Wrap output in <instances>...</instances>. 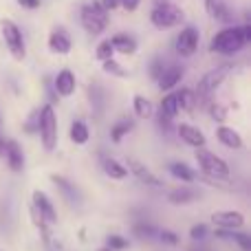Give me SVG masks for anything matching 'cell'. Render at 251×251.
<instances>
[{"instance_id": "obj_1", "label": "cell", "mask_w": 251, "mask_h": 251, "mask_svg": "<svg viewBox=\"0 0 251 251\" xmlns=\"http://www.w3.org/2000/svg\"><path fill=\"white\" fill-rule=\"evenodd\" d=\"M245 44H247V40H245L243 26H225L212 38L209 51L218 53V55H236L238 51H243Z\"/></svg>"}, {"instance_id": "obj_2", "label": "cell", "mask_w": 251, "mask_h": 251, "mask_svg": "<svg viewBox=\"0 0 251 251\" xmlns=\"http://www.w3.org/2000/svg\"><path fill=\"white\" fill-rule=\"evenodd\" d=\"M79 22H82V29L91 35H100L106 31L108 26V11L100 4V0L95 2H88L82 7V13H79Z\"/></svg>"}, {"instance_id": "obj_3", "label": "cell", "mask_w": 251, "mask_h": 251, "mask_svg": "<svg viewBox=\"0 0 251 251\" xmlns=\"http://www.w3.org/2000/svg\"><path fill=\"white\" fill-rule=\"evenodd\" d=\"M38 132L47 152H53L57 146V117L51 104H44L38 113Z\"/></svg>"}, {"instance_id": "obj_4", "label": "cell", "mask_w": 251, "mask_h": 251, "mask_svg": "<svg viewBox=\"0 0 251 251\" xmlns=\"http://www.w3.org/2000/svg\"><path fill=\"white\" fill-rule=\"evenodd\" d=\"M194 159H196V163H199V168L212 178H227L231 174L227 161L221 159V156H216L214 152L205 150V148H196Z\"/></svg>"}, {"instance_id": "obj_5", "label": "cell", "mask_w": 251, "mask_h": 251, "mask_svg": "<svg viewBox=\"0 0 251 251\" xmlns=\"http://www.w3.org/2000/svg\"><path fill=\"white\" fill-rule=\"evenodd\" d=\"M0 31H2V40H4V44H7L11 57L22 62L26 57V47H25V38H22L20 26L13 20H9V18H2V20H0Z\"/></svg>"}, {"instance_id": "obj_6", "label": "cell", "mask_w": 251, "mask_h": 251, "mask_svg": "<svg viewBox=\"0 0 251 251\" xmlns=\"http://www.w3.org/2000/svg\"><path fill=\"white\" fill-rule=\"evenodd\" d=\"M183 9H178L176 4H170V2H163V4H154V9L150 11V22L156 26V29H172V26L181 25L183 20Z\"/></svg>"}, {"instance_id": "obj_7", "label": "cell", "mask_w": 251, "mask_h": 251, "mask_svg": "<svg viewBox=\"0 0 251 251\" xmlns=\"http://www.w3.org/2000/svg\"><path fill=\"white\" fill-rule=\"evenodd\" d=\"M229 69H231V66L223 64V66H218V69L209 71V73H205L203 77H201V82L196 84V91H194L196 104H199V101H203V100H207V97L212 95V93L216 91V88L221 86L223 82H225V77L229 75Z\"/></svg>"}, {"instance_id": "obj_8", "label": "cell", "mask_w": 251, "mask_h": 251, "mask_svg": "<svg viewBox=\"0 0 251 251\" xmlns=\"http://www.w3.org/2000/svg\"><path fill=\"white\" fill-rule=\"evenodd\" d=\"M199 40H201V33L196 26H185L181 29V33L176 35V42H174V49L181 57H192L199 49Z\"/></svg>"}, {"instance_id": "obj_9", "label": "cell", "mask_w": 251, "mask_h": 251, "mask_svg": "<svg viewBox=\"0 0 251 251\" xmlns=\"http://www.w3.org/2000/svg\"><path fill=\"white\" fill-rule=\"evenodd\" d=\"M212 223L218 229H243L245 227V216L234 209H223V212L212 214Z\"/></svg>"}, {"instance_id": "obj_10", "label": "cell", "mask_w": 251, "mask_h": 251, "mask_svg": "<svg viewBox=\"0 0 251 251\" xmlns=\"http://www.w3.org/2000/svg\"><path fill=\"white\" fill-rule=\"evenodd\" d=\"M31 199H33V209L35 212H38L40 216L49 223V225H55L57 223V212H55V207H53V203L49 201V196L44 194V192L35 190Z\"/></svg>"}, {"instance_id": "obj_11", "label": "cell", "mask_w": 251, "mask_h": 251, "mask_svg": "<svg viewBox=\"0 0 251 251\" xmlns=\"http://www.w3.org/2000/svg\"><path fill=\"white\" fill-rule=\"evenodd\" d=\"M71 47H73V42H71L64 26H57V29L51 31V35H49V49H51V53H55V55H69Z\"/></svg>"}, {"instance_id": "obj_12", "label": "cell", "mask_w": 251, "mask_h": 251, "mask_svg": "<svg viewBox=\"0 0 251 251\" xmlns=\"http://www.w3.org/2000/svg\"><path fill=\"white\" fill-rule=\"evenodd\" d=\"M53 88H55V93L60 97H71L75 93V88H77V79H75L73 71L64 69L60 71V73L55 75V79H53Z\"/></svg>"}, {"instance_id": "obj_13", "label": "cell", "mask_w": 251, "mask_h": 251, "mask_svg": "<svg viewBox=\"0 0 251 251\" xmlns=\"http://www.w3.org/2000/svg\"><path fill=\"white\" fill-rule=\"evenodd\" d=\"M183 73H185V69H183L181 64L165 66L163 73H161V77L156 79V84H159L161 91H172V88H176L178 82L183 79Z\"/></svg>"}, {"instance_id": "obj_14", "label": "cell", "mask_w": 251, "mask_h": 251, "mask_svg": "<svg viewBox=\"0 0 251 251\" xmlns=\"http://www.w3.org/2000/svg\"><path fill=\"white\" fill-rule=\"evenodd\" d=\"M126 168H128L130 172L137 176L139 183H146V185H150V187H161V181L146 168V165L141 163V161H137V159H132V156H130V159L126 161Z\"/></svg>"}, {"instance_id": "obj_15", "label": "cell", "mask_w": 251, "mask_h": 251, "mask_svg": "<svg viewBox=\"0 0 251 251\" xmlns=\"http://www.w3.org/2000/svg\"><path fill=\"white\" fill-rule=\"evenodd\" d=\"M174 130H176L178 137H181L183 141H185L187 146H192V148H205V143H207L205 134L192 124H181V126H176Z\"/></svg>"}, {"instance_id": "obj_16", "label": "cell", "mask_w": 251, "mask_h": 251, "mask_svg": "<svg viewBox=\"0 0 251 251\" xmlns=\"http://www.w3.org/2000/svg\"><path fill=\"white\" fill-rule=\"evenodd\" d=\"M4 156H7V163L11 168V172H22L25 170V154H22V148L18 146L16 139L4 141Z\"/></svg>"}, {"instance_id": "obj_17", "label": "cell", "mask_w": 251, "mask_h": 251, "mask_svg": "<svg viewBox=\"0 0 251 251\" xmlns=\"http://www.w3.org/2000/svg\"><path fill=\"white\" fill-rule=\"evenodd\" d=\"M216 137H218V141L225 148H229V150H243V146H245L243 137H240L234 128H229V126H218Z\"/></svg>"}, {"instance_id": "obj_18", "label": "cell", "mask_w": 251, "mask_h": 251, "mask_svg": "<svg viewBox=\"0 0 251 251\" xmlns=\"http://www.w3.org/2000/svg\"><path fill=\"white\" fill-rule=\"evenodd\" d=\"M88 104H91V110L97 119L104 115V108H106V93L101 88V84H91L88 86Z\"/></svg>"}, {"instance_id": "obj_19", "label": "cell", "mask_w": 251, "mask_h": 251, "mask_svg": "<svg viewBox=\"0 0 251 251\" xmlns=\"http://www.w3.org/2000/svg\"><path fill=\"white\" fill-rule=\"evenodd\" d=\"M110 44H113L115 53H122V55H134L137 53V40L128 33H117L110 38Z\"/></svg>"}, {"instance_id": "obj_20", "label": "cell", "mask_w": 251, "mask_h": 251, "mask_svg": "<svg viewBox=\"0 0 251 251\" xmlns=\"http://www.w3.org/2000/svg\"><path fill=\"white\" fill-rule=\"evenodd\" d=\"M51 181L55 183V187L64 194V199L69 201L71 205H79V192L73 183H69L64 176H60V174H51Z\"/></svg>"}, {"instance_id": "obj_21", "label": "cell", "mask_w": 251, "mask_h": 251, "mask_svg": "<svg viewBox=\"0 0 251 251\" xmlns=\"http://www.w3.org/2000/svg\"><path fill=\"white\" fill-rule=\"evenodd\" d=\"M196 199H199V192H196L194 187H187V185L176 187V190H172L168 194V201L172 205H187V203H194Z\"/></svg>"}, {"instance_id": "obj_22", "label": "cell", "mask_w": 251, "mask_h": 251, "mask_svg": "<svg viewBox=\"0 0 251 251\" xmlns=\"http://www.w3.org/2000/svg\"><path fill=\"white\" fill-rule=\"evenodd\" d=\"M71 141L77 143V146H84V143L91 139V130H88L86 122H82V119H75L73 124H71Z\"/></svg>"}, {"instance_id": "obj_23", "label": "cell", "mask_w": 251, "mask_h": 251, "mask_svg": "<svg viewBox=\"0 0 251 251\" xmlns=\"http://www.w3.org/2000/svg\"><path fill=\"white\" fill-rule=\"evenodd\" d=\"M132 110L139 119H150L154 115V106L150 100H146L143 95H134L132 97Z\"/></svg>"}, {"instance_id": "obj_24", "label": "cell", "mask_w": 251, "mask_h": 251, "mask_svg": "<svg viewBox=\"0 0 251 251\" xmlns=\"http://www.w3.org/2000/svg\"><path fill=\"white\" fill-rule=\"evenodd\" d=\"M159 113H161V115H165V117H170V119H174L178 113H181V106H178V97H176V93H170V95H165L163 100H161Z\"/></svg>"}, {"instance_id": "obj_25", "label": "cell", "mask_w": 251, "mask_h": 251, "mask_svg": "<svg viewBox=\"0 0 251 251\" xmlns=\"http://www.w3.org/2000/svg\"><path fill=\"white\" fill-rule=\"evenodd\" d=\"M104 172L115 181H122V178L128 176V168L124 163H119L117 159H104Z\"/></svg>"}, {"instance_id": "obj_26", "label": "cell", "mask_w": 251, "mask_h": 251, "mask_svg": "<svg viewBox=\"0 0 251 251\" xmlns=\"http://www.w3.org/2000/svg\"><path fill=\"white\" fill-rule=\"evenodd\" d=\"M168 170H170V174H172L174 178H178V181H183V183H192V181L196 178V174L192 172V170L187 168L185 163H178V161L170 163V165H168Z\"/></svg>"}, {"instance_id": "obj_27", "label": "cell", "mask_w": 251, "mask_h": 251, "mask_svg": "<svg viewBox=\"0 0 251 251\" xmlns=\"http://www.w3.org/2000/svg\"><path fill=\"white\" fill-rule=\"evenodd\" d=\"M132 128H134V122H132V119H119V122L115 124L113 128H110V141H113V143H119Z\"/></svg>"}, {"instance_id": "obj_28", "label": "cell", "mask_w": 251, "mask_h": 251, "mask_svg": "<svg viewBox=\"0 0 251 251\" xmlns=\"http://www.w3.org/2000/svg\"><path fill=\"white\" fill-rule=\"evenodd\" d=\"M178 97V106H181V110H187V113H192L196 106V97H194V91H190V88H181V91L176 93Z\"/></svg>"}, {"instance_id": "obj_29", "label": "cell", "mask_w": 251, "mask_h": 251, "mask_svg": "<svg viewBox=\"0 0 251 251\" xmlns=\"http://www.w3.org/2000/svg\"><path fill=\"white\" fill-rule=\"evenodd\" d=\"M132 234L139 236V238H156V234H159V229H156L154 225H150V223H137V225L132 227Z\"/></svg>"}, {"instance_id": "obj_30", "label": "cell", "mask_w": 251, "mask_h": 251, "mask_svg": "<svg viewBox=\"0 0 251 251\" xmlns=\"http://www.w3.org/2000/svg\"><path fill=\"white\" fill-rule=\"evenodd\" d=\"M113 55H115V49H113V44H110V40H104V42L97 44V49H95V57H97L100 62L113 60Z\"/></svg>"}, {"instance_id": "obj_31", "label": "cell", "mask_w": 251, "mask_h": 251, "mask_svg": "<svg viewBox=\"0 0 251 251\" xmlns=\"http://www.w3.org/2000/svg\"><path fill=\"white\" fill-rule=\"evenodd\" d=\"M106 247L113 251H124V249H128V240L119 234H110L108 238H106Z\"/></svg>"}, {"instance_id": "obj_32", "label": "cell", "mask_w": 251, "mask_h": 251, "mask_svg": "<svg viewBox=\"0 0 251 251\" xmlns=\"http://www.w3.org/2000/svg\"><path fill=\"white\" fill-rule=\"evenodd\" d=\"M101 64H104V71H106L108 75H115V77H126L124 66L117 64L115 60H106V62H101Z\"/></svg>"}, {"instance_id": "obj_33", "label": "cell", "mask_w": 251, "mask_h": 251, "mask_svg": "<svg viewBox=\"0 0 251 251\" xmlns=\"http://www.w3.org/2000/svg\"><path fill=\"white\" fill-rule=\"evenodd\" d=\"M163 69H165L163 57H154V60H152V64H150V77L156 82V79L161 77V73H163Z\"/></svg>"}, {"instance_id": "obj_34", "label": "cell", "mask_w": 251, "mask_h": 251, "mask_svg": "<svg viewBox=\"0 0 251 251\" xmlns=\"http://www.w3.org/2000/svg\"><path fill=\"white\" fill-rule=\"evenodd\" d=\"M207 234H209V229H207V225H203V223H199V225H194L190 229V238L192 240H205L207 238Z\"/></svg>"}, {"instance_id": "obj_35", "label": "cell", "mask_w": 251, "mask_h": 251, "mask_svg": "<svg viewBox=\"0 0 251 251\" xmlns=\"http://www.w3.org/2000/svg\"><path fill=\"white\" fill-rule=\"evenodd\" d=\"M156 238H159L161 243H168V245H172V247H174V245H178V240H181L176 234H174V231H170V229H161L159 234H156Z\"/></svg>"}, {"instance_id": "obj_36", "label": "cell", "mask_w": 251, "mask_h": 251, "mask_svg": "<svg viewBox=\"0 0 251 251\" xmlns=\"http://www.w3.org/2000/svg\"><path fill=\"white\" fill-rule=\"evenodd\" d=\"M209 113H212V119H214V122H218V124H223V122L227 119V110H225V106H221V104H212Z\"/></svg>"}, {"instance_id": "obj_37", "label": "cell", "mask_w": 251, "mask_h": 251, "mask_svg": "<svg viewBox=\"0 0 251 251\" xmlns=\"http://www.w3.org/2000/svg\"><path fill=\"white\" fill-rule=\"evenodd\" d=\"M159 126H161V130H163V132H172V130L176 128V126L172 124V119L165 117V115H161V113H159Z\"/></svg>"}, {"instance_id": "obj_38", "label": "cell", "mask_w": 251, "mask_h": 251, "mask_svg": "<svg viewBox=\"0 0 251 251\" xmlns=\"http://www.w3.org/2000/svg\"><path fill=\"white\" fill-rule=\"evenodd\" d=\"M119 4H122L126 11H134V9L141 4V0H119Z\"/></svg>"}, {"instance_id": "obj_39", "label": "cell", "mask_w": 251, "mask_h": 251, "mask_svg": "<svg viewBox=\"0 0 251 251\" xmlns=\"http://www.w3.org/2000/svg\"><path fill=\"white\" fill-rule=\"evenodd\" d=\"M22 9H38L40 7V0H16Z\"/></svg>"}, {"instance_id": "obj_40", "label": "cell", "mask_w": 251, "mask_h": 251, "mask_svg": "<svg viewBox=\"0 0 251 251\" xmlns=\"http://www.w3.org/2000/svg\"><path fill=\"white\" fill-rule=\"evenodd\" d=\"M100 4L106 9V11H113L115 7H119V0H100Z\"/></svg>"}, {"instance_id": "obj_41", "label": "cell", "mask_w": 251, "mask_h": 251, "mask_svg": "<svg viewBox=\"0 0 251 251\" xmlns=\"http://www.w3.org/2000/svg\"><path fill=\"white\" fill-rule=\"evenodd\" d=\"M0 156H4V141L0 139Z\"/></svg>"}, {"instance_id": "obj_42", "label": "cell", "mask_w": 251, "mask_h": 251, "mask_svg": "<svg viewBox=\"0 0 251 251\" xmlns=\"http://www.w3.org/2000/svg\"><path fill=\"white\" fill-rule=\"evenodd\" d=\"M163 2H168V0H154V4H163Z\"/></svg>"}, {"instance_id": "obj_43", "label": "cell", "mask_w": 251, "mask_h": 251, "mask_svg": "<svg viewBox=\"0 0 251 251\" xmlns=\"http://www.w3.org/2000/svg\"><path fill=\"white\" fill-rule=\"evenodd\" d=\"M97 251H113V249H108V247H101V249H97Z\"/></svg>"}, {"instance_id": "obj_44", "label": "cell", "mask_w": 251, "mask_h": 251, "mask_svg": "<svg viewBox=\"0 0 251 251\" xmlns=\"http://www.w3.org/2000/svg\"><path fill=\"white\" fill-rule=\"evenodd\" d=\"M194 251H207V249H194Z\"/></svg>"}, {"instance_id": "obj_45", "label": "cell", "mask_w": 251, "mask_h": 251, "mask_svg": "<svg viewBox=\"0 0 251 251\" xmlns=\"http://www.w3.org/2000/svg\"><path fill=\"white\" fill-rule=\"evenodd\" d=\"M0 124H2V117H0Z\"/></svg>"}]
</instances>
